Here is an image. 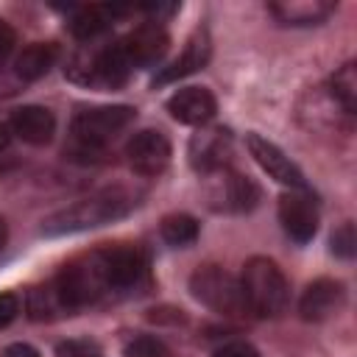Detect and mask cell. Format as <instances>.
Wrapping results in <instances>:
<instances>
[{"mask_svg":"<svg viewBox=\"0 0 357 357\" xmlns=\"http://www.w3.org/2000/svg\"><path fill=\"white\" fill-rule=\"evenodd\" d=\"M137 206V198L128 190L120 187H109L100 192H92L75 204H70L67 209L50 215L45 220V231L47 234H67V231H84V229H98L106 226L112 220L126 218L131 209Z\"/></svg>","mask_w":357,"mask_h":357,"instance_id":"1","label":"cell"},{"mask_svg":"<svg viewBox=\"0 0 357 357\" xmlns=\"http://www.w3.org/2000/svg\"><path fill=\"white\" fill-rule=\"evenodd\" d=\"M240 290L245 298V310L262 318H273L284 312L290 301V284L282 273V268L268 257H251L243 265Z\"/></svg>","mask_w":357,"mask_h":357,"instance_id":"2","label":"cell"},{"mask_svg":"<svg viewBox=\"0 0 357 357\" xmlns=\"http://www.w3.org/2000/svg\"><path fill=\"white\" fill-rule=\"evenodd\" d=\"M137 117V112L131 106H95V109H84L73 117V145L70 153L75 159L81 156H92L98 153L109 139H114L126 126H131V120Z\"/></svg>","mask_w":357,"mask_h":357,"instance_id":"3","label":"cell"},{"mask_svg":"<svg viewBox=\"0 0 357 357\" xmlns=\"http://www.w3.org/2000/svg\"><path fill=\"white\" fill-rule=\"evenodd\" d=\"M190 293L209 310L220 312V315H229V318H237L245 312V298H243V290H240V282L218 268V265H201L192 276H190Z\"/></svg>","mask_w":357,"mask_h":357,"instance_id":"4","label":"cell"},{"mask_svg":"<svg viewBox=\"0 0 357 357\" xmlns=\"http://www.w3.org/2000/svg\"><path fill=\"white\" fill-rule=\"evenodd\" d=\"M53 290H56V298H59L64 312L81 310V307L92 304L100 293H106L100 271H98V262H95V254L64 265L59 271V276L53 279Z\"/></svg>","mask_w":357,"mask_h":357,"instance_id":"5","label":"cell"},{"mask_svg":"<svg viewBox=\"0 0 357 357\" xmlns=\"http://www.w3.org/2000/svg\"><path fill=\"white\" fill-rule=\"evenodd\" d=\"M67 73L75 78V81H84V84H106V86H120L128 73H131V64L120 47V42L109 45V47H100L95 50L92 56H75V61L67 67Z\"/></svg>","mask_w":357,"mask_h":357,"instance_id":"6","label":"cell"},{"mask_svg":"<svg viewBox=\"0 0 357 357\" xmlns=\"http://www.w3.org/2000/svg\"><path fill=\"white\" fill-rule=\"evenodd\" d=\"M95 262H98V271H100L106 290H128L139 282V276L145 271L139 251L128 248V245L100 248V251H95Z\"/></svg>","mask_w":357,"mask_h":357,"instance_id":"7","label":"cell"},{"mask_svg":"<svg viewBox=\"0 0 357 357\" xmlns=\"http://www.w3.org/2000/svg\"><path fill=\"white\" fill-rule=\"evenodd\" d=\"M245 145L254 156V162L279 184L290 187V190H307V181H304V173L296 167V162L271 139L259 137V134H248L245 137Z\"/></svg>","mask_w":357,"mask_h":357,"instance_id":"8","label":"cell"},{"mask_svg":"<svg viewBox=\"0 0 357 357\" xmlns=\"http://www.w3.org/2000/svg\"><path fill=\"white\" fill-rule=\"evenodd\" d=\"M279 223L296 243H310L318 231V209L315 201L304 190H290L279 198Z\"/></svg>","mask_w":357,"mask_h":357,"instance_id":"9","label":"cell"},{"mask_svg":"<svg viewBox=\"0 0 357 357\" xmlns=\"http://www.w3.org/2000/svg\"><path fill=\"white\" fill-rule=\"evenodd\" d=\"M126 156L139 176H159L170 162V142L162 131L145 128L128 139Z\"/></svg>","mask_w":357,"mask_h":357,"instance_id":"10","label":"cell"},{"mask_svg":"<svg viewBox=\"0 0 357 357\" xmlns=\"http://www.w3.org/2000/svg\"><path fill=\"white\" fill-rule=\"evenodd\" d=\"M220 173V170H218ZM259 201V187L231 170H223L218 181L209 187V204L218 212H248Z\"/></svg>","mask_w":357,"mask_h":357,"instance_id":"11","label":"cell"},{"mask_svg":"<svg viewBox=\"0 0 357 357\" xmlns=\"http://www.w3.org/2000/svg\"><path fill=\"white\" fill-rule=\"evenodd\" d=\"M231 153V134L220 126L201 128L190 139V165L198 173H218L226 167V159Z\"/></svg>","mask_w":357,"mask_h":357,"instance_id":"12","label":"cell"},{"mask_svg":"<svg viewBox=\"0 0 357 357\" xmlns=\"http://www.w3.org/2000/svg\"><path fill=\"white\" fill-rule=\"evenodd\" d=\"M346 304V290L337 279H315L298 298V312L304 321H326Z\"/></svg>","mask_w":357,"mask_h":357,"instance_id":"13","label":"cell"},{"mask_svg":"<svg viewBox=\"0 0 357 357\" xmlns=\"http://www.w3.org/2000/svg\"><path fill=\"white\" fill-rule=\"evenodd\" d=\"M167 33L162 25L156 22H145L139 28H134L126 39H120V47L128 59L131 67H148V64H156L165 53H167Z\"/></svg>","mask_w":357,"mask_h":357,"instance_id":"14","label":"cell"},{"mask_svg":"<svg viewBox=\"0 0 357 357\" xmlns=\"http://www.w3.org/2000/svg\"><path fill=\"white\" fill-rule=\"evenodd\" d=\"M167 112L184 126H206L218 112V100L204 86H184L167 98Z\"/></svg>","mask_w":357,"mask_h":357,"instance_id":"15","label":"cell"},{"mask_svg":"<svg viewBox=\"0 0 357 357\" xmlns=\"http://www.w3.org/2000/svg\"><path fill=\"white\" fill-rule=\"evenodd\" d=\"M8 128L28 145H47L56 134V117L45 106H20L11 114Z\"/></svg>","mask_w":357,"mask_h":357,"instance_id":"16","label":"cell"},{"mask_svg":"<svg viewBox=\"0 0 357 357\" xmlns=\"http://www.w3.org/2000/svg\"><path fill=\"white\" fill-rule=\"evenodd\" d=\"M268 11L284 25H318L335 11V3H326V0H284V3H271Z\"/></svg>","mask_w":357,"mask_h":357,"instance_id":"17","label":"cell"},{"mask_svg":"<svg viewBox=\"0 0 357 357\" xmlns=\"http://www.w3.org/2000/svg\"><path fill=\"white\" fill-rule=\"evenodd\" d=\"M209 50H212V47H209V36H206L204 31H198V33L187 42V47L181 50V56L153 78V84H170V81H178V78H184V75L201 70V67L209 61Z\"/></svg>","mask_w":357,"mask_h":357,"instance_id":"18","label":"cell"},{"mask_svg":"<svg viewBox=\"0 0 357 357\" xmlns=\"http://www.w3.org/2000/svg\"><path fill=\"white\" fill-rule=\"evenodd\" d=\"M56 56H59V47L53 42H33V45L22 47V53L17 56L14 73L22 81H36L50 73V67L56 64Z\"/></svg>","mask_w":357,"mask_h":357,"instance_id":"19","label":"cell"},{"mask_svg":"<svg viewBox=\"0 0 357 357\" xmlns=\"http://www.w3.org/2000/svg\"><path fill=\"white\" fill-rule=\"evenodd\" d=\"M329 95L346 114H354V109H357V67H354V61H346L329 78Z\"/></svg>","mask_w":357,"mask_h":357,"instance_id":"20","label":"cell"},{"mask_svg":"<svg viewBox=\"0 0 357 357\" xmlns=\"http://www.w3.org/2000/svg\"><path fill=\"white\" fill-rule=\"evenodd\" d=\"M106 28H109V8H103V6H84V8H78V11L73 14V20H70V31H73V36L81 39V42L95 39V36L103 33Z\"/></svg>","mask_w":357,"mask_h":357,"instance_id":"21","label":"cell"},{"mask_svg":"<svg viewBox=\"0 0 357 357\" xmlns=\"http://www.w3.org/2000/svg\"><path fill=\"white\" fill-rule=\"evenodd\" d=\"M162 240L173 248H184L198 240V220L190 215H167L162 220Z\"/></svg>","mask_w":357,"mask_h":357,"instance_id":"22","label":"cell"},{"mask_svg":"<svg viewBox=\"0 0 357 357\" xmlns=\"http://www.w3.org/2000/svg\"><path fill=\"white\" fill-rule=\"evenodd\" d=\"M28 312L33 321H45V318H53L56 312H64L59 298H56V290L53 284L47 287H33L31 296H28Z\"/></svg>","mask_w":357,"mask_h":357,"instance_id":"23","label":"cell"},{"mask_svg":"<svg viewBox=\"0 0 357 357\" xmlns=\"http://www.w3.org/2000/svg\"><path fill=\"white\" fill-rule=\"evenodd\" d=\"M123 357H173L165 340L153 335H137L123 346Z\"/></svg>","mask_w":357,"mask_h":357,"instance_id":"24","label":"cell"},{"mask_svg":"<svg viewBox=\"0 0 357 357\" xmlns=\"http://www.w3.org/2000/svg\"><path fill=\"white\" fill-rule=\"evenodd\" d=\"M56 357H103L100 346L95 340L86 337H75V340H64L56 349Z\"/></svg>","mask_w":357,"mask_h":357,"instance_id":"25","label":"cell"},{"mask_svg":"<svg viewBox=\"0 0 357 357\" xmlns=\"http://www.w3.org/2000/svg\"><path fill=\"white\" fill-rule=\"evenodd\" d=\"M354 245H357V240H354V226L351 223H343L340 229H335V234H332V251L337 257L351 259L354 257Z\"/></svg>","mask_w":357,"mask_h":357,"instance_id":"26","label":"cell"},{"mask_svg":"<svg viewBox=\"0 0 357 357\" xmlns=\"http://www.w3.org/2000/svg\"><path fill=\"white\" fill-rule=\"evenodd\" d=\"M212 357H259V351L248 340H226L212 351Z\"/></svg>","mask_w":357,"mask_h":357,"instance_id":"27","label":"cell"},{"mask_svg":"<svg viewBox=\"0 0 357 357\" xmlns=\"http://www.w3.org/2000/svg\"><path fill=\"white\" fill-rule=\"evenodd\" d=\"M20 312V301L14 293H0V329L8 326Z\"/></svg>","mask_w":357,"mask_h":357,"instance_id":"28","label":"cell"},{"mask_svg":"<svg viewBox=\"0 0 357 357\" xmlns=\"http://www.w3.org/2000/svg\"><path fill=\"white\" fill-rule=\"evenodd\" d=\"M14 45H17V33H14V28H11L6 20H0V64L11 56Z\"/></svg>","mask_w":357,"mask_h":357,"instance_id":"29","label":"cell"},{"mask_svg":"<svg viewBox=\"0 0 357 357\" xmlns=\"http://www.w3.org/2000/svg\"><path fill=\"white\" fill-rule=\"evenodd\" d=\"M0 357H42V354L28 343H11V346H6L0 351Z\"/></svg>","mask_w":357,"mask_h":357,"instance_id":"30","label":"cell"},{"mask_svg":"<svg viewBox=\"0 0 357 357\" xmlns=\"http://www.w3.org/2000/svg\"><path fill=\"white\" fill-rule=\"evenodd\" d=\"M8 142H11V128L6 123H0V151H6Z\"/></svg>","mask_w":357,"mask_h":357,"instance_id":"31","label":"cell"},{"mask_svg":"<svg viewBox=\"0 0 357 357\" xmlns=\"http://www.w3.org/2000/svg\"><path fill=\"white\" fill-rule=\"evenodd\" d=\"M6 245V220L0 218V248Z\"/></svg>","mask_w":357,"mask_h":357,"instance_id":"32","label":"cell"}]
</instances>
